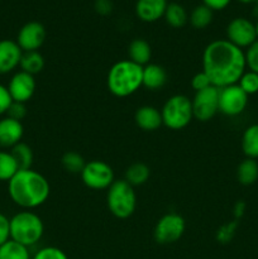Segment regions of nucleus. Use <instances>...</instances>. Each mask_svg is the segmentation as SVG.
I'll return each mask as SVG.
<instances>
[{"label":"nucleus","instance_id":"obj_30","mask_svg":"<svg viewBox=\"0 0 258 259\" xmlns=\"http://www.w3.org/2000/svg\"><path fill=\"white\" fill-rule=\"evenodd\" d=\"M238 227H239V220H232V222H228L225 224H223L219 229L217 230V234H215V239L220 244H228L233 240L235 233H237Z\"/></svg>","mask_w":258,"mask_h":259},{"label":"nucleus","instance_id":"obj_27","mask_svg":"<svg viewBox=\"0 0 258 259\" xmlns=\"http://www.w3.org/2000/svg\"><path fill=\"white\" fill-rule=\"evenodd\" d=\"M18 171L19 166L10 151L0 149V181L9 182Z\"/></svg>","mask_w":258,"mask_h":259},{"label":"nucleus","instance_id":"obj_5","mask_svg":"<svg viewBox=\"0 0 258 259\" xmlns=\"http://www.w3.org/2000/svg\"><path fill=\"white\" fill-rule=\"evenodd\" d=\"M106 205L116 219H128L137 209V194L125 180H115L106 190Z\"/></svg>","mask_w":258,"mask_h":259},{"label":"nucleus","instance_id":"obj_22","mask_svg":"<svg viewBox=\"0 0 258 259\" xmlns=\"http://www.w3.org/2000/svg\"><path fill=\"white\" fill-rule=\"evenodd\" d=\"M237 179L243 186H250V185L255 184V181L258 180L257 159H243L237 168Z\"/></svg>","mask_w":258,"mask_h":259},{"label":"nucleus","instance_id":"obj_34","mask_svg":"<svg viewBox=\"0 0 258 259\" xmlns=\"http://www.w3.org/2000/svg\"><path fill=\"white\" fill-rule=\"evenodd\" d=\"M210 86H212L211 82H210V78L207 77V75L204 71L197 72L196 75H194V77L191 78V88L194 89L195 93L205 90V89L210 88Z\"/></svg>","mask_w":258,"mask_h":259},{"label":"nucleus","instance_id":"obj_12","mask_svg":"<svg viewBox=\"0 0 258 259\" xmlns=\"http://www.w3.org/2000/svg\"><path fill=\"white\" fill-rule=\"evenodd\" d=\"M7 88L13 101L27 104L34 95L37 81L33 75L24 71H18L10 77Z\"/></svg>","mask_w":258,"mask_h":259},{"label":"nucleus","instance_id":"obj_14","mask_svg":"<svg viewBox=\"0 0 258 259\" xmlns=\"http://www.w3.org/2000/svg\"><path fill=\"white\" fill-rule=\"evenodd\" d=\"M23 51L17 40H0V75H8L17 70L20 65Z\"/></svg>","mask_w":258,"mask_h":259},{"label":"nucleus","instance_id":"obj_9","mask_svg":"<svg viewBox=\"0 0 258 259\" xmlns=\"http://www.w3.org/2000/svg\"><path fill=\"white\" fill-rule=\"evenodd\" d=\"M194 119L206 123L219 113V89L215 86L195 93L191 99Z\"/></svg>","mask_w":258,"mask_h":259},{"label":"nucleus","instance_id":"obj_31","mask_svg":"<svg viewBox=\"0 0 258 259\" xmlns=\"http://www.w3.org/2000/svg\"><path fill=\"white\" fill-rule=\"evenodd\" d=\"M238 86L249 95H254L258 93V73L253 72V71H245L242 75V77L238 81Z\"/></svg>","mask_w":258,"mask_h":259},{"label":"nucleus","instance_id":"obj_24","mask_svg":"<svg viewBox=\"0 0 258 259\" xmlns=\"http://www.w3.org/2000/svg\"><path fill=\"white\" fill-rule=\"evenodd\" d=\"M167 24L172 28H182L189 22V14L182 5L177 3H169L163 15Z\"/></svg>","mask_w":258,"mask_h":259},{"label":"nucleus","instance_id":"obj_33","mask_svg":"<svg viewBox=\"0 0 258 259\" xmlns=\"http://www.w3.org/2000/svg\"><path fill=\"white\" fill-rule=\"evenodd\" d=\"M244 56L248 70L258 73V39L245 50Z\"/></svg>","mask_w":258,"mask_h":259},{"label":"nucleus","instance_id":"obj_6","mask_svg":"<svg viewBox=\"0 0 258 259\" xmlns=\"http://www.w3.org/2000/svg\"><path fill=\"white\" fill-rule=\"evenodd\" d=\"M159 110L162 123L171 131H182L194 119L191 99L182 94H176L167 99Z\"/></svg>","mask_w":258,"mask_h":259},{"label":"nucleus","instance_id":"obj_25","mask_svg":"<svg viewBox=\"0 0 258 259\" xmlns=\"http://www.w3.org/2000/svg\"><path fill=\"white\" fill-rule=\"evenodd\" d=\"M0 259H32L29 248L9 239L0 247Z\"/></svg>","mask_w":258,"mask_h":259},{"label":"nucleus","instance_id":"obj_19","mask_svg":"<svg viewBox=\"0 0 258 259\" xmlns=\"http://www.w3.org/2000/svg\"><path fill=\"white\" fill-rule=\"evenodd\" d=\"M128 60L137 65L144 67L146 65L151 63L152 58V48L151 45L146 39L136 38L132 40L128 46Z\"/></svg>","mask_w":258,"mask_h":259},{"label":"nucleus","instance_id":"obj_36","mask_svg":"<svg viewBox=\"0 0 258 259\" xmlns=\"http://www.w3.org/2000/svg\"><path fill=\"white\" fill-rule=\"evenodd\" d=\"M12 103L13 100L12 98H10V94L9 91H8V88L0 83V118H2L3 115H7Z\"/></svg>","mask_w":258,"mask_h":259},{"label":"nucleus","instance_id":"obj_8","mask_svg":"<svg viewBox=\"0 0 258 259\" xmlns=\"http://www.w3.org/2000/svg\"><path fill=\"white\" fill-rule=\"evenodd\" d=\"M81 181L88 189L101 191L108 190L115 181V175L113 168L106 162L93 159L86 162L85 167L80 174Z\"/></svg>","mask_w":258,"mask_h":259},{"label":"nucleus","instance_id":"obj_39","mask_svg":"<svg viewBox=\"0 0 258 259\" xmlns=\"http://www.w3.org/2000/svg\"><path fill=\"white\" fill-rule=\"evenodd\" d=\"M230 2L232 0H202V4L206 5L212 12H218V10H224L230 4Z\"/></svg>","mask_w":258,"mask_h":259},{"label":"nucleus","instance_id":"obj_10","mask_svg":"<svg viewBox=\"0 0 258 259\" xmlns=\"http://www.w3.org/2000/svg\"><path fill=\"white\" fill-rule=\"evenodd\" d=\"M248 105V95L238 86H225L219 89V113L225 116H238L244 113Z\"/></svg>","mask_w":258,"mask_h":259},{"label":"nucleus","instance_id":"obj_32","mask_svg":"<svg viewBox=\"0 0 258 259\" xmlns=\"http://www.w3.org/2000/svg\"><path fill=\"white\" fill-rule=\"evenodd\" d=\"M32 259H68V257L61 248L48 245V247L39 248L32 255Z\"/></svg>","mask_w":258,"mask_h":259},{"label":"nucleus","instance_id":"obj_1","mask_svg":"<svg viewBox=\"0 0 258 259\" xmlns=\"http://www.w3.org/2000/svg\"><path fill=\"white\" fill-rule=\"evenodd\" d=\"M244 51L228 39H215L202 52V71L218 89L238 83L245 72Z\"/></svg>","mask_w":258,"mask_h":259},{"label":"nucleus","instance_id":"obj_26","mask_svg":"<svg viewBox=\"0 0 258 259\" xmlns=\"http://www.w3.org/2000/svg\"><path fill=\"white\" fill-rule=\"evenodd\" d=\"M189 20L195 29H205L212 22V10L204 4L197 5L190 13Z\"/></svg>","mask_w":258,"mask_h":259},{"label":"nucleus","instance_id":"obj_13","mask_svg":"<svg viewBox=\"0 0 258 259\" xmlns=\"http://www.w3.org/2000/svg\"><path fill=\"white\" fill-rule=\"evenodd\" d=\"M46 37L47 32L42 23L28 22L18 32L17 43L23 52H33L42 47Z\"/></svg>","mask_w":258,"mask_h":259},{"label":"nucleus","instance_id":"obj_41","mask_svg":"<svg viewBox=\"0 0 258 259\" xmlns=\"http://www.w3.org/2000/svg\"><path fill=\"white\" fill-rule=\"evenodd\" d=\"M239 3H243V4H250V3H255L258 0H238Z\"/></svg>","mask_w":258,"mask_h":259},{"label":"nucleus","instance_id":"obj_16","mask_svg":"<svg viewBox=\"0 0 258 259\" xmlns=\"http://www.w3.org/2000/svg\"><path fill=\"white\" fill-rule=\"evenodd\" d=\"M167 5V0H138L136 4V14L142 22H157L163 18Z\"/></svg>","mask_w":258,"mask_h":259},{"label":"nucleus","instance_id":"obj_11","mask_svg":"<svg viewBox=\"0 0 258 259\" xmlns=\"http://www.w3.org/2000/svg\"><path fill=\"white\" fill-rule=\"evenodd\" d=\"M227 39L240 50H247L257 40L254 23L244 17L234 18L227 27Z\"/></svg>","mask_w":258,"mask_h":259},{"label":"nucleus","instance_id":"obj_38","mask_svg":"<svg viewBox=\"0 0 258 259\" xmlns=\"http://www.w3.org/2000/svg\"><path fill=\"white\" fill-rule=\"evenodd\" d=\"M95 12L100 15H109L113 12V3L111 0H95Z\"/></svg>","mask_w":258,"mask_h":259},{"label":"nucleus","instance_id":"obj_29","mask_svg":"<svg viewBox=\"0 0 258 259\" xmlns=\"http://www.w3.org/2000/svg\"><path fill=\"white\" fill-rule=\"evenodd\" d=\"M61 164H62L63 169L68 174L72 175H80L81 171L85 167L86 161L80 153L75 151H68L61 158Z\"/></svg>","mask_w":258,"mask_h":259},{"label":"nucleus","instance_id":"obj_4","mask_svg":"<svg viewBox=\"0 0 258 259\" xmlns=\"http://www.w3.org/2000/svg\"><path fill=\"white\" fill-rule=\"evenodd\" d=\"M45 234V223L33 210H22L10 218V239L30 248Z\"/></svg>","mask_w":258,"mask_h":259},{"label":"nucleus","instance_id":"obj_23","mask_svg":"<svg viewBox=\"0 0 258 259\" xmlns=\"http://www.w3.org/2000/svg\"><path fill=\"white\" fill-rule=\"evenodd\" d=\"M46 66L45 57L40 55L38 51L33 52H23L22 60H20V71L29 73V75L35 76L37 73H40Z\"/></svg>","mask_w":258,"mask_h":259},{"label":"nucleus","instance_id":"obj_21","mask_svg":"<svg viewBox=\"0 0 258 259\" xmlns=\"http://www.w3.org/2000/svg\"><path fill=\"white\" fill-rule=\"evenodd\" d=\"M151 177V169L143 162H136L125 169L124 180L133 187L142 186Z\"/></svg>","mask_w":258,"mask_h":259},{"label":"nucleus","instance_id":"obj_35","mask_svg":"<svg viewBox=\"0 0 258 259\" xmlns=\"http://www.w3.org/2000/svg\"><path fill=\"white\" fill-rule=\"evenodd\" d=\"M7 116L9 118L15 119V120L22 121L23 119L27 116V106L23 103H17V101H13L12 105H10L9 110H8Z\"/></svg>","mask_w":258,"mask_h":259},{"label":"nucleus","instance_id":"obj_18","mask_svg":"<svg viewBox=\"0 0 258 259\" xmlns=\"http://www.w3.org/2000/svg\"><path fill=\"white\" fill-rule=\"evenodd\" d=\"M167 77V71L158 63H148L143 67V88L147 90H161L166 85Z\"/></svg>","mask_w":258,"mask_h":259},{"label":"nucleus","instance_id":"obj_37","mask_svg":"<svg viewBox=\"0 0 258 259\" xmlns=\"http://www.w3.org/2000/svg\"><path fill=\"white\" fill-rule=\"evenodd\" d=\"M10 239V219L0 212V247Z\"/></svg>","mask_w":258,"mask_h":259},{"label":"nucleus","instance_id":"obj_7","mask_svg":"<svg viewBox=\"0 0 258 259\" xmlns=\"http://www.w3.org/2000/svg\"><path fill=\"white\" fill-rule=\"evenodd\" d=\"M185 230L186 222L184 218L177 212H167L157 220L153 229V238L158 244H174L184 237Z\"/></svg>","mask_w":258,"mask_h":259},{"label":"nucleus","instance_id":"obj_3","mask_svg":"<svg viewBox=\"0 0 258 259\" xmlns=\"http://www.w3.org/2000/svg\"><path fill=\"white\" fill-rule=\"evenodd\" d=\"M106 85L111 95L128 98L143 88V67L131 60H120L109 68Z\"/></svg>","mask_w":258,"mask_h":259},{"label":"nucleus","instance_id":"obj_17","mask_svg":"<svg viewBox=\"0 0 258 259\" xmlns=\"http://www.w3.org/2000/svg\"><path fill=\"white\" fill-rule=\"evenodd\" d=\"M134 121L137 126L144 132H154L163 125L161 110L152 105H143L137 109Z\"/></svg>","mask_w":258,"mask_h":259},{"label":"nucleus","instance_id":"obj_40","mask_svg":"<svg viewBox=\"0 0 258 259\" xmlns=\"http://www.w3.org/2000/svg\"><path fill=\"white\" fill-rule=\"evenodd\" d=\"M245 209H247V206H245V202L238 201L237 204L234 205V207H233V215H234V219L235 220L242 219L245 214Z\"/></svg>","mask_w":258,"mask_h":259},{"label":"nucleus","instance_id":"obj_15","mask_svg":"<svg viewBox=\"0 0 258 259\" xmlns=\"http://www.w3.org/2000/svg\"><path fill=\"white\" fill-rule=\"evenodd\" d=\"M24 136V126L22 121L9 116L0 118V149H12L22 142Z\"/></svg>","mask_w":258,"mask_h":259},{"label":"nucleus","instance_id":"obj_42","mask_svg":"<svg viewBox=\"0 0 258 259\" xmlns=\"http://www.w3.org/2000/svg\"><path fill=\"white\" fill-rule=\"evenodd\" d=\"M255 34H257V39H258V22L255 23Z\"/></svg>","mask_w":258,"mask_h":259},{"label":"nucleus","instance_id":"obj_28","mask_svg":"<svg viewBox=\"0 0 258 259\" xmlns=\"http://www.w3.org/2000/svg\"><path fill=\"white\" fill-rule=\"evenodd\" d=\"M10 153L13 154L14 159L17 161L19 169L32 168L34 154H33L32 148L27 143H24V142L18 143L17 146H14L10 149Z\"/></svg>","mask_w":258,"mask_h":259},{"label":"nucleus","instance_id":"obj_20","mask_svg":"<svg viewBox=\"0 0 258 259\" xmlns=\"http://www.w3.org/2000/svg\"><path fill=\"white\" fill-rule=\"evenodd\" d=\"M240 147L247 158L258 159V124H252L244 129Z\"/></svg>","mask_w":258,"mask_h":259},{"label":"nucleus","instance_id":"obj_2","mask_svg":"<svg viewBox=\"0 0 258 259\" xmlns=\"http://www.w3.org/2000/svg\"><path fill=\"white\" fill-rule=\"evenodd\" d=\"M8 195L22 210H34L47 202L51 195V185L35 169H19L8 182Z\"/></svg>","mask_w":258,"mask_h":259}]
</instances>
